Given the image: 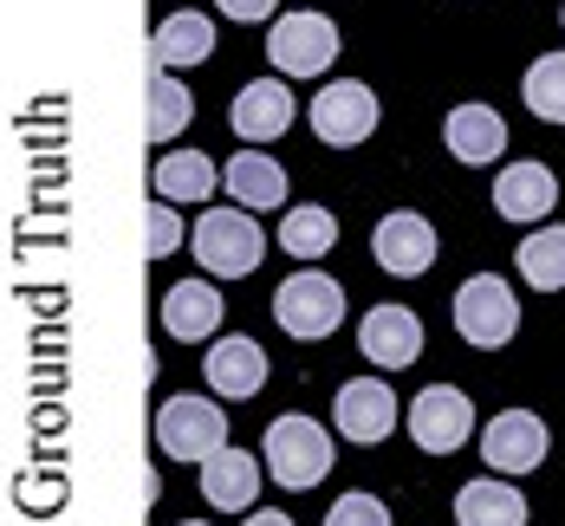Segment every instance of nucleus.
<instances>
[{
	"mask_svg": "<svg viewBox=\"0 0 565 526\" xmlns=\"http://www.w3.org/2000/svg\"><path fill=\"white\" fill-rule=\"evenodd\" d=\"M254 494H260V462H254L247 449H215V455L202 462V501H209V507L241 514V507H254Z\"/></svg>",
	"mask_w": 565,
	"mask_h": 526,
	"instance_id": "nucleus-19",
	"label": "nucleus"
},
{
	"mask_svg": "<svg viewBox=\"0 0 565 526\" xmlns=\"http://www.w3.org/2000/svg\"><path fill=\"white\" fill-rule=\"evenodd\" d=\"M344 319V287L332 273H319V267H299L280 292H274V325H280L286 339H326V332H339Z\"/></svg>",
	"mask_w": 565,
	"mask_h": 526,
	"instance_id": "nucleus-3",
	"label": "nucleus"
},
{
	"mask_svg": "<svg viewBox=\"0 0 565 526\" xmlns=\"http://www.w3.org/2000/svg\"><path fill=\"white\" fill-rule=\"evenodd\" d=\"M209 53H215V20H209V13H170V20L150 33V65H157V72L202 65Z\"/></svg>",
	"mask_w": 565,
	"mask_h": 526,
	"instance_id": "nucleus-18",
	"label": "nucleus"
},
{
	"mask_svg": "<svg viewBox=\"0 0 565 526\" xmlns=\"http://www.w3.org/2000/svg\"><path fill=\"white\" fill-rule=\"evenodd\" d=\"M403 416H409V436H416L423 455H455V449L468 442V429H475V404H468V390H455V384L416 390V404L403 409Z\"/></svg>",
	"mask_w": 565,
	"mask_h": 526,
	"instance_id": "nucleus-7",
	"label": "nucleus"
},
{
	"mask_svg": "<svg viewBox=\"0 0 565 526\" xmlns=\"http://www.w3.org/2000/svg\"><path fill=\"white\" fill-rule=\"evenodd\" d=\"M175 526H202V520H175Z\"/></svg>",
	"mask_w": 565,
	"mask_h": 526,
	"instance_id": "nucleus-31",
	"label": "nucleus"
},
{
	"mask_svg": "<svg viewBox=\"0 0 565 526\" xmlns=\"http://www.w3.org/2000/svg\"><path fill=\"white\" fill-rule=\"evenodd\" d=\"M455 526H526V494L513 481L481 474L455 494Z\"/></svg>",
	"mask_w": 565,
	"mask_h": 526,
	"instance_id": "nucleus-20",
	"label": "nucleus"
},
{
	"mask_svg": "<svg viewBox=\"0 0 565 526\" xmlns=\"http://www.w3.org/2000/svg\"><path fill=\"white\" fill-rule=\"evenodd\" d=\"M292 111H299V105H292L286 78H254V85L234 92V105H227V130L247 137V143H274V137H286Z\"/></svg>",
	"mask_w": 565,
	"mask_h": 526,
	"instance_id": "nucleus-13",
	"label": "nucleus"
},
{
	"mask_svg": "<svg viewBox=\"0 0 565 526\" xmlns=\"http://www.w3.org/2000/svg\"><path fill=\"white\" fill-rule=\"evenodd\" d=\"M326 526H391V507H384L377 494H339L332 514H326Z\"/></svg>",
	"mask_w": 565,
	"mask_h": 526,
	"instance_id": "nucleus-27",
	"label": "nucleus"
},
{
	"mask_svg": "<svg viewBox=\"0 0 565 526\" xmlns=\"http://www.w3.org/2000/svg\"><path fill=\"white\" fill-rule=\"evenodd\" d=\"M157 449L175 462H209L215 449H227V416L215 397H170L157 409Z\"/></svg>",
	"mask_w": 565,
	"mask_h": 526,
	"instance_id": "nucleus-4",
	"label": "nucleus"
},
{
	"mask_svg": "<svg viewBox=\"0 0 565 526\" xmlns=\"http://www.w3.org/2000/svg\"><path fill=\"white\" fill-rule=\"evenodd\" d=\"M559 20H565V13H559Z\"/></svg>",
	"mask_w": 565,
	"mask_h": 526,
	"instance_id": "nucleus-32",
	"label": "nucleus"
},
{
	"mask_svg": "<svg viewBox=\"0 0 565 526\" xmlns=\"http://www.w3.org/2000/svg\"><path fill=\"white\" fill-rule=\"evenodd\" d=\"M247 526H292V514H274V507H260V514H247Z\"/></svg>",
	"mask_w": 565,
	"mask_h": 526,
	"instance_id": "nucleus-30",
	"label": "nucleus"
},
{
	"mask_svg": "<svg viewBox=\"0 0 565 526\" xmlns=\"http://www.w3.org/2000/svg\"><path fill=\"white\" fill-rule=\"evenodd\" d=\"M150 189H157V202H209L222 189V170L202 150H170L150 163Z\"/></svg>",
	"mask_w": 565,
	"mask_h": 526,
	"instance_id": "nucleus-22",
	"label": "nucleus"
},
{
	"mask_svg": "<svg viewBox=\"0 0 565 526\" xmlns=\"http://www.w3.org/2000/svg\"><path fill=\"white\" fill-rule=\"evenodd\" d=\"M260 462H267V474H274L280 487H292V494H299V487H319V481L332 474V436H326V422L286 409V416L267 422Z\"/></svg>",
	"mask_w": 565,
	"mask_h": 526,
	"instance_id": "nucleus-1",
	"label": "nucleus"
},
{
	"mask_svg": "<svg viewBox=\"0 0 565 526\" xmlns=\"http://www.w3.org/2000/svg\"><path fill=\"white\" fill-rule=\"evenodd\" d=\"M280 247L292 254V260H326V254L339 247V215H332V208H319V202H299V208H286Z\"/></svg>",
	"mask_w": 565,
	"mask_h": 526,
	"instance_id": "nucleus-23",
	"label": "nucleus"
},
{
	"mask_svg": "<svg viewBox=\"0 0 565 526\" xmlns=\"http://www.w3.org/2000/svg\"><path fill=\"white\" fill-rule=\"evenodd\" d=\"M182 222H175V202H150V254H170Z\"/></svg>",
	"mask_w": 565,
	"mask_h": 526,
	"instance_id": "nucleus-28",
	"label": "nucleus"
},
{
	"mask_svg": "<svg viewBox=\"0 0 565 526\" xmlns=\"http://www.w3.org/2000/svg\"><path fill=\"white\" fill-rule=\"evenodd\" d=\"M189 117H195V98L175 85L170 72H157V65H150V124H143V130H150L157 143H170Z\"/></svg>",
	"mask_w": 565,
	"mask_h": 526,
	"instance_id": "nucleus-26",
	"label": "nucleus"
},
{
	"mask_svg": "<svg viewBox=\"0 0 565 526\" xmlns=\"http://www.w3.org/2000/svg\"><path fill=\"white\" fill-rule=\"evenodd\" d=\"M546 449H553V436H546V422L533 409H501L481 429V462H488V474H533V468L546 462Z\"/></svg>",
	"mask_w": 565,
	"mask_h": 526,
	"instance_id": "nucleus-8",
	"label": "nucleus"
},
{
	"mask_svg": "<svg viewBox=\"0 0 565 526\" xmlns=\"http://www.w3.org/2000/svg\"><path fill=\"white\" fill-rule=\"evenodd\" d=\"M443 143H449L455 163H494L508 150V124L494 105H455L443 124Z\"/></svg>",
	"mask_w": 565,
	"mask_h": 526,
	"instance_id": "nucleus-16",
	"label": "nucleus"
},
{
	"mask_svg": "<svg viewBox=\"0 0 565 526\" xmlns=\"http://www.w3.org/2000/svg\"><path fill=\"white\" fill-rule=\"evenodd\" d=\"M396 390L384 377H351L339 384V397H332V422H339L344 442H358V449H371V442H384L396 429Z\"/></svg>",
	"mask_w": 565,
	"mask_h": 526,
	"instance_id": "nucleus-10",
	"label": "nucleus"
},
{
	"mask_svg": "<svg viewBox=\"0 0 565 526\" xmlns=\"http://www.w3.org/2000/svg\"><path fill=\"white\" fill-rule=\"evenodd\" d=\"M215 325H222V292L209 280H182V287L163 292V332L170 339L202 345V339H215Z\"/></svg>",
	"mask_w": 565,
	"mask_h": 526,
	"instance_id": "nucleus-17",
	"label": "nucleus"
},
{
	"mask_svg": "<svg viewBox=\"0 0 565 526\" xmlns=\"http://www.w3.org/2000/svg\"><path fill=\"white\" fill-rule=\"evenodd\" d=\"M222 182L241 208H286V163H274L267 150H234Z\"/></svg>",
	"mask_w": 565,
	"mask_h": 526,
	"instance_id": "nucleus-21",
	"label": "nucleus"
},
{
	"mask_svg": "<svg viewBox=\"0 0 565 526\" xmlns=\"http://www.w3.org/2000/svg\"><path fill=\"white\" fill-rule=\"evenodd\" d=\"M260 254H267V234H260L254 215H241V202L209 208V215L195 222V260H202L215 280H247V273L260 267Z\"/></svg>",
	"mask_w": 565,
	"mask_h": 526,
	"instance_id": "nucleus-2",
	"label": "nucleus"
},
{
	"mask_svg": "<svg viewBox=\"0 0 565 526\" xmlns=\"http://www.w3.org/2000/svg\"><path fill=\"white\" fill-rule=\"evenodd\" d=\"M312 130H319V143H332V150L364 143V137L377 130V92H371L364 78H339V85H326V92L312 98Z\"/></svg>",
	"mask_w": 565,
	"mask_h": 526,
	"instance_id": "nucleus-9",
	"label": "nucleus"
},
{
	"mask_svg": "<svg viewBox=\"0 0 565 526\" xmlns=\"http://www.w3.org/2000/svg\"><path fill=\"white\" fill-rule=\"evenodd\" d=\"M371 254H377V267L396 273V280L429 273V260H436V228H429V215H416V208H391V215L371 228Z\"/></svg>",
	"mask_w": 565,
	"mask_h": 526,
	"instance_id": "nucleus-11",
	"label": "nucleus"
},
{
	"mask_svg": "<svg viewBox=\"0 0 565 526\" xmlns=\"http://www.w3.org/2000/svg\"><path fill=\"white\" fill-rule=\"evenodd\" d=\"M455 332L481 351L508 345L513 332H520V299H513L508 280H494V273L461 280V292H455Z\"/></svg>",
	"mask_w": 565,
	"mask_h": 526,
	"instance_id": "nucleus-5",
	"label": "nucleus"
},
{
	"mask_svg": "<svg viewBox=\"0 0 565 526\" xmlns=\"http://www.w3.org/2000/svg\"><path fill=\"white\" fill-rule=\"evenodd\" d=\"M215 7H222L227 20H267L274 13V0H215Z\"/></svg>",
	"mask_w": 565,
	"mask_h": 526,
	"instance_id": "nucleus-29",
	"label": "nucleus"
},
{
	"mask_svg": "<svg viewBox=\"0 0 565 526\" xmlns=\"http://www.w3.org/2000/svg\"><path fill=\"white\" fill-rule=\"evenodd\" d=\"M209 390L215 397H234V404H247V397H260V384H267V351L254 345V339H215L209 345Z\"/></svg>",
	"mask_w": 565,
	"mask_h": 526,
	"instance_id": "nucleus-15",
	"label": "nucleus"
},
{
	"mask_svg": "<svg viewBox=\"0 0 565 526\" xmlns=\"http://www.w3.org/2000/svg\"><path fill=\"white\" fill-rule=\"evenodd\" d=\"M267 58L286 78H319L339 58V26L326 13H286V20L267 26Z\"/></svg>",
	"mask_w": 565,
	"mask_h": 526,
	"instance_id": "nucleus-6",
	"label": "nucleus"
},
{
	"mask_svg": "<svg viewBox=\"0 0 565 526\" xmlns=\"http://www.w3.org/2000/svg\"><path fill=\"white\" fill-rule=\"evenodd\" d=\"M358 351L377 364V371H403L423 357V319L409 305H371L358 319Z\"/></svg>",
	"mask_w": 565,
	"mask_h": 526,
	"instance_id": "nucleus-12",
	"label": "nucleus"
},
{
	"mask_svg": "<svg viewBox=\"0 0 565 526\" xmlns=\"http://www.w3.org/2000/svg\"><path fill=\"white\" fill-rule=\"evenodd\" d=\"M520 98L540 124H565V53H540L520 78Z\"/></svg>",
	"mask_w": 565,
	"mask_h": 526,
	"instance_id": "nucleus-25",
	"label": "nucleus"
},
{
	"mask_svg": "<svg viewBox=\"0 0 565 526\" xmlns=\"http://www.w3.org/2000/svg\"><path fill=\"white\" fill-rule=\"evenodd\" d=\"M494 208L508 222H546L559 208V175L546 170V163H508V170L494 175Z\"/></svg>",
	"mask_w": 565,
	"mask_h": 526,
	"instance_id": "nucleus-14",
	"label": "nucleus"
},
{
	"mask_svg": "<svg viewBox=\"0 0 565 526\" xmlns=\"http://www.w3.org/2000/svg\"><path fill=\"white\" fill-rule=\"evenodd\" d=\"M513 267H520V280H526V287L565 292V228L546 222L540 234H526V240H520V254H513Z\"/></svg>",
	"mask_w": 565,
	"mask_h": 526,
	"instance_id": "nucleus-24",
	"label": "nucleus"
}]
</instances>
